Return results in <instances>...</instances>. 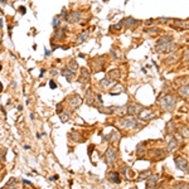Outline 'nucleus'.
Returning a JSON list of instances; mask_svg holds the SVG:
<instances>
[{"label":"nucleus","instance_id":"obj_52","mask_svg":"<svg viewBox=\"0 0 189 189\" xmlns=\"http://www.w3.org/2000/svg\"><path fill=\"white\" fill-rule=\"evenodd\" d=\"M2 24H3V22H0V28H2Z\"/></svg>","mask_w":189,"mask_h":189},{"label":"nucleus","instance_id":"obj_38","mask_svg":"<svg viewBox=\"0 0 189 189\" xmlns=\"http://www.w3.org/2000/svg\"><path fill=\"white\" fill-rule=\"evenodd\" d=\"M58 178H59L58 175H53V177H49L48 180H49V182H56V180H58Z\"/></svg>","mask_w":189,"mask_h":189},{"label":"nucleus","instance_id":"obj_13","mask_svg":"<svg viewBox=\"0 0 189 189\" xmlns=\"http://www.w3.org/2000/svg\"><path fill=\"white\" fill-rule=\"evenodd\" d=\"M91 78V72L87 70V68H81V78H80V82H83V83H87Z\"/></svg>","mask_w":189,"mask_h":189},{"label":"nucleus","instance_id":"obj_46","mask_svg":"<svg viewBox=\"0 0 189 189\" xmlns=\"http://www.w3.org/2000/svg\"><path fill=\"white\" fill-rule=\"evenodd\" d=\"M49 54H51V52H49V51H48V49H46V56H47V57H48V56H49Z\"/></svg>","mask_w":189,"mask_h":189},{"label":"nucleus","instance_id":"obj_25","mask_svg":"<svg viewBox=\"0 0 189 189\" xmlns=\"http://www.w3.org/2000/svg\"><path fill=\"white\" fill-rule=\"evenodd\" d=\"M179 93L182 94V96H189V85L182 86V87L179 88Z\"/></svg>","mask_w":189,"mask_h":189},{"label":"nucleus","instance_id":"obj_27","mask_svg":"<svg viewBox=\"0 0 189 189\" xmlns=\"http://www.w3.org/2000/svg\"><path fill=\"white\" fill-rule=\"evenodd\" d=\"M80 136H81V135H80V133H77V131H75V130L70 133V139H71L72 141H81V140L78 139Z\"/></svg>","mask_w":189,"mask_h":189},{"label":"nucleus","instance_id":"obj_14","mask_svg":"<svg viewBox=\"0 0 189 189\" xmlns=\"http://www.w3.org/2000/svg\"><path fill=\"white\" fill-rule=\"evenodd\" d=\"M121 92H125V88H124V86L122 85H115L114 87H111V90H110V94L111 96H116V94H120Z\"/></svg>","mask_w":189,"mask_h":189},{"label":"nucleus","instance_id":"obj_18","mask_svg":"<svg viewBox=\"0 0 189 189\" xmlns=\"http://www.w3.org/2000/svg\"><path fill=\"white\" fill-rule=\"evenodd\" d=\"M139 116H140V120H149V119L153 117V112H151V110H149V109H144V110L139 114Z\"/></svg>","mask_w":189,"mask_h":189},{"label":"nucleus","instance_id":"obj_45","mask_svg":"<svg viewBox=\"0 0 189 189\" xmlns=\"http://www.w3.org/2000/svg\"><path fill=\"white\" fill-rule=\"evenodd\" d=\"M30 119H32V120H34V119H36V117H34V114H33V112L30 114Z\"/></svg>","mask_w":189,"mask_h":189},{"label":"nucleus","instance_id":"obj_19","mask_svg":"<svg viewBox=\"0 0 189 189\" xmlns=\"http://www.w3.org/2000/svg\"><path fill=\"white\" fill-rule=\"evenodd\" d=\"M119 138H120V134H119L117 131H112L111 134H109V135L105 136V140H106V141H110V143H114V141H117Z\"/></svg>","mask_w":189,"mask_h":189},{"label":"nucleus","instance_id":"obj_34","mask_svg":"<svg viewBox=\"0 0 189 189\" xmlns=\"http://www.w3.org/2000/svg\"><path fill=\"white\" fill-rule=\"evenodd\" d=\"M59 17H61V18H62L63 20H67V17H68V13H67V10H66V9H63Z\"/></svg>","mask_w":189,"mask_h":189},{"label":"nucleus","instance_id":"obj_29","mask_svg":"<svg viewBox=\"0 0 189 189\" xmlns=\"http://www.w3.org/2000/svg\"><path fill=\"white\" fill-rule=\"evenodd\" d=\"M169 42H173V38H172L170 36H165V37H163L162 39H159L158 44H164V43H169Z\"/></svg>","mask_w":189,"mask_h":189},{"label":"nucleus","instance_id":"obj_4","mask_svg":"<svg viewBox=\"0 0 189 189\" xmlns=\"http://www.w3.org/2000/svg\"><path fill=\"white\" fill-rule=\"evenodd\" d=\"M160 104L165 110H173V107L177 104V99L173 96V94H168V96H164L160 100Z\"/></svg>","mask_w":189,"mask_h":189},{"label":"nucleus","instance_id":"obj_21","mask_svg":"<svg viewBox=\"0 0 189 189\" xmlns=\"http://www.w3.org/2000/svg\"><path fill=\"white\" fill-rule=\"evenodd\" d=\"M61 24H62V18L59 17V15H56L54 18H53V20H52V25H53V28L56 29V28H59L61 27Z\"/></svg>","mask_w":189,"mask_h":189},{"label":"nucleus","instance_id":"obj_15","mask_svg":"<svg viewBox=\"0 0 189 189\" xmlns=\"http://www.w3.org/2000/svg\"><path fill=\"white\" fill-rule=\"evenodd\" d=\"M122 23L125 24V27H129V28H131V27H136V25H139V24H140V22H139V20H136V19H134V18H131V17L124 19V20H122Z\"/></svg>","mask_w":189,"mask_h":189},{"label":"nucleus","instance_id":"obj_48","mask_svg":"<svg viewBox=\"0 0 189 189\" xmlns=\"http://www.w3.org/2000/svg\"><path fill=\"white\" fill-rule=\"evenodd\" d=\"M78 57H81V58H85V54H83V53H80V54H78Z\"/></svg>","mask_w":189,"mask_h":189},{"label":"nucleus","instance_id":"obj_22","mask_svg":"<svg viewBox=\"0 0 189 189\" xmlns=\"http://www.w3.org/2000/svg\"><path fill=\"white\" fill-rule=\"evenodd\" d=\"M174 27H178V28H189V22L174 20Z\"/></svg>","mask_w":189,"mask_h":189},{"label":"nucleus","instance_id":"obj_32","mask_svg":"<svg viewBox=\"0 0 189 189\" xmlns=\"http://www.w3.org/2000/svg\"><path fill=\"white\" fill-rule=\"evenodd\" d=\"M182 138H189V129L188 128H180Z\"/></svg>","mask_w":189,"mask_h":189},{"label":"nucleus","instance_id":"obj_17","mask_svg":"<svg viewBox=\"0 0 189 189\" xmlns=\"http://www.w3.org/2000/svg\"><path fill=\"white\" fill-rule=\"evenodd\" d=\"M114 82H115V81L110 80L109 77H105L104 80H101V81H100V83H99V85H100V87H101V88H109V87H111V86L114 85Z\"/></svg>","mask_w":189,"mask_h":189},{"label":"nucleus","instance_id":"obj_11","mask_svg":"<svg viewBox=\"0 0 189 189\" xmlns=\"http://www.w3.org/2000/svg\"><path fill=\"white\" fill-rule=\"evenodd\" d=\"M107 179L111 183H115V184H120L121 183V178H120V174L117 172H110L107 174Z\"/></svg>","mask_w":189,"mask_h":189},{"label":"nucleus","instance_id":"obj_7","mask_svg":"<svg viewBox=\"0 0 189 189\" xmlns=\"http://www.w3.org/2000/svg\"><path fill=\"white\" fill-rule=\"evenodd\" d=\"M68 30L67 27H59L56 28L54 30V34H53V41H61V39H65L66 38V32Z\"/></svg>","mask_w":189,"mask_h":189},{"label":"nucleus","instance_id":"obj_36","mask_svg":"<svg viewBox=\"0 0 189 189\" xmlns=\"http://www.w3.org/2000/svg\"><path fill=\"white\" fill-rule=\"evenodd\" d=\"M49 87H51L52 90H56V88H57V83H56L53 80H51V81H49Z\"/></svg>","mask_w":189,"mask_h":189},{"label":"nucleus","instance_id":"obj_26","mask_svg":"<svg viewBox=\"0 0 189 189\" xmlns=\"http://www.w3.org/2000/svg\"><path fill=\"white\" fill-rule=\"evenodd\" d=\"M68 68H71L72 71H77L78 70V63L75 61V59H70V62H68Z\"/></svg>","mask_w":189,"mask_h":189},{"label":"nucleus","instance_id":"obj_33","mask_svg":"<svg viewBox=\"0 0 189 189\" xmlns=\"http://www.w3.org/2000/svg\"><path fill=\"white\" fill-rule=\"evenodd\" d=\"M149 175H150V172H149V170H148V172H144V173H141V174H140L139 180H144V179H146Z\"/></svg>","mask_w":189,"mask_h":189},{"label":"nucleus","instance_id":"obj_40","mask_svg":"<svg viewBox=\"0 0 189 189\" xmlns=\"http://www.w3.org/2000/svg\"><path fill=\"white\" fill-rule=\"evenodd\" d=\"M51 75H52V76H57V75H58V71L54 70V68H52V70H51Z\"/></svg>","mask_w":189,"mask_h":189},{"label":"nucleus","instance_id":"obj_31","mask_svg":"<svg viewBox=\"0 0 189 189\" xmlns=\"http://www.w3.org/2000/svg\"><path fill=\"white\" fill-rule=\"evenodd\" d=\"M99 111L100 112H102V114H112L114 112V107H104V106H101V107H99Z\"/></svg>","mask_w":189,"mask_h":189},{"label":"nucleus","instance_id":"obj_10","mask_svg":"<svg viewBox=\"0 0 189 189\" xmlns=\"http://www.w3.org/2000/svg\"><path fill=\"white\" fill-rule=\"evenodd\" d=\"M175 165L180 170H187L188 169V163H187V160L184 159V158H182V156L175 158Z\"/></svg>","mask_w":189,"mask_h":189},{"label":"nucleus","instance_id":"obj_12","mask_svg":"<svg viewBox=\"0 0 189 189\" xmlns=\"http://www.w3.org/2000/svg\"><path fill=\"white\" fill-rule=\"evenodd\" d=\"M86 104L88 105V106H91V105H94V101H96V99H94V94H93V92H92V90L91 88H88L87 91H86Z\"/></svg>","mask_w":189,"mask_h":189},{"label":"nucleus","instance_id":"obj_51","mask_svg":"<svg viewBox=\"0 0 189 189\" xmlns=\"http://www.w3.org/2000/svg\"><path fill=\"white\" fill-rule=\"evenodd\" d=\"M24 149H25V150H29L30 148H29V145H25V146H24Z\"/></svg>","mask_w":189,"mask_h":189},{"label":"nucleus","instance_id":"obj_24","mask_svg":"<svg viewBox=\"0 0 189 189\" xmlns=\"http://www.w3.org/2000/svg\"><path fill=\"white\" fill-rule=\"evenodd\" d=\"M177 148H178V143H177V140H175L174 138H172V140H170L169 144H168V150H169V151H174Z\"/></svg>","mask_w":189,"mask_h":189},{"label":"nucleus","instance_id":"obj_9","mask_svg":"<svg viewBox=\"0 0 189 189\" xmlns=\"http://www.w3.org/2000/svg\"><path fill=\"white\" fill-rule=\"evenodd\" d=\"M81 19H82V17H81V12H80V10H73V12H71V13L68 14V17H67V22L71 23V24L80 23Z\"/></svg>","mask_w":189,"mask_h":189},{"label":"nucleus","instance_id":"obj_41","mask_svg":"<svg viewBox=\"0 0 189 189\" xmlns=\"http://www.w3.org/2000/svg\"><path fill=\"white\" fill-rule=\"evenodd\" d=\"M92 151H93V145L88 146V155H91V154H92Z\"/></svg>","mask_w":189,"mask_h":189},{"label":"nucleus","instance_id":"obj_3","mask_svg":"<svg viewBox=\"0 0 189 189\" xmlns=\"http://www.w3.org/2000/svg\"><path fill=\"white\" fill-rule=\"evenodd\" d=\"M66 101H67V104L72 107V110H77V109L82 105L83 99L80 96V94L75 93V94H70V96L66 99Z\"/></svg>","mask_w":189,"mask_h":189},{"label":"nucleus","instance_id":"obj_5","mask_svg":"<svg viewBox=\"0 0 189 189\" xmlns=\"http://www.w3.org/2000/svg\"><path fill=\"white\" fill-rule=\"evenodd\" d=\"M177 49V44L175 43H164V44H156V52L159 53H170L173 51Z\"/></svg>","mask_w":189,"mask_h":189},{"label":"nucleus","instance_id":"obj_50","mask_svg":"<svg viewBox=\"0 0 189 189\" xmlns=\"http://www.w3.org/2000/svg\"><path fill=\"white\" fill-rule=\"evenodd\" d=\"M0 92H3V85H2V82H0Z\"/></svg>","mask_w":189,"mask_h":189},{"label":"nucleus","instance_id":"obj_30","mask_svg":"<svg viewBox=\"0 0 189 189\" xmlns=\"http://www.w3.org/2000/svg\"><path fill=\"white\" fill-rule=\"evenodd\" d=\"M59 116H61V117H59V119H61V122H63V124L67 122V121L70 120V114H68V112H62Z\"/></svg>","mask_w":189,"mask_h":189},{"label":"nucleus","instance_id":"obj_23","mask_svg":"<svg viewBox=\"0 0 189 189\" xmlns=\"http://www.w3.org/2000/svg\"><path fill=\"white\" fill-rule=\"evenodd\" d=\"M158 179H159V177H158V175H154V177H149V180L146 182V187H148V188H149V187H154V185L156 184Z\"/></svg>","mask_w":189,"mask_h":189},{"label":"nucleus","instance_id":"obj_20","mask_svg":"<svg viewBox=\"0 0 189 189\" xmlns=\"http://www.w3.org/2000/svg\"><path fill=\"white\" fill-rule=\"evenodd\" d=\"M88 36H90V32L88 30H85V32H82V33L78 36V38H77V44H80V43H83L87 38H88Z\"/></svg>","mask_w":189,"mask_h":189},{"label":"nucleus","instance_id":"obj_35","mask_svg":"<svg viewBox=\"0 0 189 189\" xmlns=\"http://www.w3.org/2000/svg\"><path fill=\"white\" fill-rule=\"evenodd\" d=\"M56 112H57L58 115H61V114L63 112V106H62L61 104H58V105H57V109H56Z\"/></svg>","mask_w":189,"mask_h":189},{"label":"nucleus","instance_id":"obj_6","mask_svg":"<svg viewBox=\"0 0 189 189\" xmlns=\"http://www.w3.org/2000/svg\"><path fill=\"white\" fill-rule=\"evenodd\" d=\"M144 110V106H141L140 104H131L126 107V112L130 116H139V114Z\"/></svg>","mask_w":189,"mask_h":189},{"label":"nucleus","instance_id":"obj_2","mask_svg":"<svg viewBox=\"0 0 189 189\" xmlns=\"http://www.w3.org/2000/svg\"><path fill=\"white\" fill-rule=\"evenodd\" d=\"M116 158H117V151H116V149L112 148V146L107 148V150H106V153H105V163H106L109 167H111V165L115 164Z\"/></svg>","mask_w":189,"mask_h":189},{"label":"nucleus","instance_id":"obj_47","mask_svg":"<svg viewBox=\"0 0 189 189\" xmlns=\"http://www.w3.org/2000/svg\"><path fill=\"white\" fill-rule=\"evenodd\" d=\"M0 3H2L3 5H5V4H7V2H5V0H0Z\"/></svg>","mask_w":189,"mask_h":189},{"label":"nucleus","instance_id":"obj_44","mask_svg":"<svg viewBox=\"0 0 189 189\" xmlns=\"http://www.w3.org/2000/svg\"><path fill=\"white\" fill-rule=\"evenodd\" d=\"M44 72H46V70H44V68H43V70H41V75H39V77H43Z\"/></svg>","mask_w":189,"mask_h":189},{"label":"nucleus","instance_id":"obj_42","mask_svg":"<svg viewBox=\"0 0 189 189\" xmlns=\"http://www.w3.org/2000/svg\"><path fill=\"white\" fill-rule=\"evenodd\" d=\"M22 182H23V183H24V184H28V185H33V184H32V183H30V182H29V180H27V179H23V180H22Z\"/></svg>","mask_w":189,"mask_h":189},{"label":"nucleus","instance_id":"obj_1","mask_svg":"<svg viewBox=\"0 0 189 189\" xmlns=\"http://www.w3.org/2000/svg\"><path fill=\"white\" fill-rule=\"evenodd\" d=\"M119 125L124 129H134L139 125V121L134 117V116H130V117H124L119 121Z\"/></svg>","mask_w":189,"mask_h":189},{"label":"nucleus","instance_id":"obj_39","mask_svg":"<svg viewBox=\"0 0 189 189\" xmlns=\"http://www.w3.org/2000/svg\"><path fill=\"white\" fill-rule=\"evenodd\" d=\"M18 10H19V13H22V14H23V15H24V14H25V13H27V9H25V8H24V7H20V8H19V9H18Z\"/></svg>","mask_w":189,"mask_h":189},{"label":"nucleus","instance_id":"obj_43","mask_svg":"<svg viewBox=\"0 0 189 189\" xmlns=\"http://www.w3.org/2000/svg\"><path fill=\"white\" fill-rule=\"evenodd\" d=\"M96 97H97V100H99V102H100V104H102V99H101L102 96H101V94H97V96H96Z\"/></svg>","mask_w":189,"mask_h":189},{"label":"nucleus","instance_id":"obj_28","mask_svg":"<svg viewBox=\"0 0 189 189\" xmlns=\"http://www.w3.org/2000/svg\"><path fill=\"white\" fill-rule=\"evenodd\" d=\"M17 184H18L17 179H15V178H10V179H9V182L5 184V187H4V188H9V187H10V188H17Z\"/></svg>","mask_w":189,"mask_h":189},{"label":"nucleus","instance_id":"obj_49","mask_svg":"<svg viewBox=\"0 0 189 189\" xmlns=\"http://www.w3.org/2000/svg\"><path fill=\"white\" fill-rule=\"evenodd\" d=\"M18 110H19V111H22V110H23V106H22V105H19V106H18Z\"/></svg>","mask_w":189,"mask_h":189},{"label":"nucleus","instance_id":"obj_16","mask_svg":"<svg viewBox=\"0 0 189 189\" xmlns=\"http://www.w3.org/2000/svg\"><path fill=\"white\" fill-rule=\"evenodd\" d=\"M107 77L110 80H112V81H116V80H119L121 77V71L120 70H112V71H110L107 73Z\"/></svg>","mask_w":189,"mask_h":189},{"label":"nucleus","instance_id":"obj_8","mask_svg":"<svg viewBox=\"0 0 189 189\" xmlns=\"http://www.w3.org/2000/svg\"><path fill=\"white\" fill-rule=\"evenodd\" d=\"M61 75L63 76V77H66V80H67V82H73L75 81V77H76V72L75 71H72L71 68H68V67H63L62 70H61Z\"/></svg>","mask_w":189,"mask_h":189},{"label":"nucleus","instance_id":"obj_37","mask_svg":"<svg viewBox=\"0 0 189 189\" xmlns=\"http://www.w3.org/2000/svg\"><path fill=\"white\" fill-rule=\"evenodd\" d=\"M174 187H175V188H178V187H185V188H189V184H185V183H177Z\"/></svg>","mask_w":189,"mask_h":189}]
</instances>
